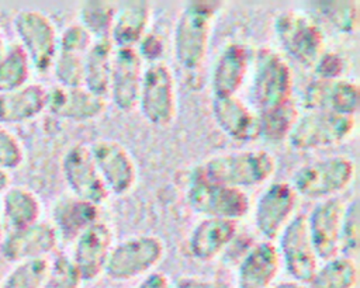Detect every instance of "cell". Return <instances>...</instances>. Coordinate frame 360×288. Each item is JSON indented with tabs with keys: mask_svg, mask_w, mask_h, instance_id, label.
<instances>
[{
	"mask_svg": "<svg viewBox=\"0 0 360 288\" xmlns=\"http://www.w3.org/2000/svg\"><path fill=\"white\" fill-rule=\"evenodd\" d=\"M219 8L221 1H188L174 27V59L186 84L193 90L201 87L211 31Z\"/></svg>",
	"mask_w": 360,
	"mask_h": 288,
	"instance_id": "obj_1",
	"label": "cell"
},
{
	"mask_svg": "<svg viewBox=\"0 0 360 288\" xmlns=\"http://www.w3.org/2000/svg\"><path fill=\"white\" fill-rule=\"evenodd\" d=\"M274 170L276 159L270 152L240 150L211 157L194 171L193 177L242 190L264 183Z\"/></svg>",
	"mask_w": 360,
	"mask_h": 288,
	"instance_id": "obj_2",
	"label": "cell"
},
{
	"mask_svg": "<svg viewBox=\"0 0 360 288\" xmlns=\"http://www.w3.org/2000/svg\"><path fill=\"white\" fill-rule=\"evenodd\" d=\"M256 114H266L292 104V73L285 59L270 48L257 52L252 83Z\"/></svg>",
	"mask_w": 360,
	"mask_h": 288,
	"instance_id": "obj_3",
	"label": "cell"
},
{
	"mask_svg": "<svg viewBox=\"0 0 360 288\" xmlns=\"http://www.w3.org/2000/svg\"><path fill=\"white\" fill-rule=\"evenodd\" d=\"M354 176V164L346 156H330L300 167L292 177L297 195L307 199H328L343 191Z\"/></svg>",
	"mask_w": 360,
	"mask_h": 288,
	"instance_id": "obj_4",
	"label": "cell"
},
{
	"mask_svg": "<svg viewBox=\"0 0 360 288\" xmlns=\"http://www.w3.org/2000/svg\"><path fill=\"white\" fill-rule=\"evenodd\" d=\"M138 105L143 118L159 128L169 126L177 112L176 81L172 69L165 62L149 63L143 69Z\"/></svg>",
	"mask_w": 360,
	"mask_h": 288,
	"instance_id": "obj_5",
	"label": "cell"
},
{
	"mask_svg": "<svg viewBox=\"0 0 360 288\" xmlns=\"http://www.w3.org/2000/svg\"><path fill=\"white\" fill-rule=\"evenodd\" d=\"M354 126V117L311 111L297 118L287 140L291 148L301 152L323 149L346 140L353 133Z\"/></svg>",
	"mask_w": 360,
	"mask_h": 288,
	"instance_id": "obj_6",
	"label": "cell"
},
{
	"mask_svg": "<svg viewBox=\"0 0 360 288\" xmlns=\"http://www.w3.org/2000/svg\"><path fill=\"white\" fill-rule=\"evenodd\" d=\"M14 31L31 67L41 74L48 73L58 52V32L52 20L39 10H21L14 17Z\"/></svg>",
	"mask_w": 360,
	"mask_h": 288,
	"instance_id": "obj_7",
	"label": "cell"
},
{
	"mask_svg": "<svg viewBox=\"0 0 360 288\" xmlns=\"http://www.w3.org/2000/svg\"><path fill=\"white\" fill-rule=\"evenodd\" d=\"M274 32L283 49L302 66L314 67L325 52L322 30L302 13H280L274 20Z\"/></svg>",
	"mask_w": 360,
	"mask_h": 288,
	"instance_id": "obj_8",
	"label": "cell"
},
{
	"mask_svg": "<svg viewBox=\"0 0 360 288\" xmlns=\"http://www.w3.org/2000/svg\"><path fill=\"white\" fill-rule=\"evenodd\" d=\"M162 240L152 235L129 237L112 246L104 274L114 281H127L150 271L163 257Z\"/></svg>",
	"mask_w": 360,
	"mask_h": 288,
	"instance_id": "obj_9",
	"label": "cell"
},
{
	"mask_svg": "<svg viewBox=\"0 0 360 288\" xmlns=\"http://www.w3.org/2000/svg\"><path fill=\"white\" fill-rule=\"evenodd\" d=\"M187 202L207 218L236 221L249 209V198L243 190L193 177L187 190Z\"/></svg>",
	"mask_w": 360,
	"mask_h": 288,
	"instance_id": "obj_10",
	"label": "cell"
},
{
	"mask_svg": "<svg viewBox=\"0 0 360 288\" xmlns=\"http://www.w3.org/2000/svg\"><path fill=\"white\" fill-rule=\"evenodd\" d=\"M280 260L292 281L309 284L316 268L318 256L309 237L307 216L291 219L280 233Z\"/></svg>",
	"mask_w": 360,
	"mask_h": 288,
	"instance_id": "obj_11",
	"label": "cell"
},
{
	"mask_svg": "<svg viewBox=\"0 0 360 288\" xmlns=\"http://www.w3.org/2000/svg\"><path fill=\"white\" fill-rule=\"evenodd\" d=\"M62 174L72 195L96 205L108 198V191L101 180L90 148L82 143L70 146L62 157Z\"/></svg>",
	"mask_w": 360,
	"mask_h": 288,
	"instance_id": "obj_12",
	"label": "cell"
},
{
	"mask_svg": "<svg viewBox=\"0 0 360 288\" xmlns=\"http://www.w3.org/2000/svg\"><path fill=\"white\" fill-rule=\"evenodd\" d=\"M89 148L108 194L124 195L131 191L136 167L125 146L112 139H98Z\"/></svg>",
	"mask_w": 360,
	"mask_h": 288,
	"instance_id": "obj_13",
	"label": "cell"
},
{
	"mask_svg": "<svg viewBox=\"0 0 360 288\" xmlns=\"http://www.w3.org/2000/svg\"><path fill=\"white\" fill-rule=\"evenodd\" d=\"M58 240L52 223L38 221L27 228L7 230L0 242V256L11 264L42 258L56 249Z\"/></svg>",
	"mask_w": 360,
	"mask_h": 288,
	"instance_id": "obj_14",
	"label": "cell"
},
{
	"mask_svg": "<svg viewBox=\"0 0 360 288\" xmlns=\"http://www.w3.org/2000/svg\"><path fill=\"white\" fill-rule=\"evenodd\" d=\"M91 42L93 38L80 24L66 27L58 37V52L51 70L59 86H83L84 59Z\"/></svg>",
	"mask_w": 360,
	"mask_h": 288,
	"instance_id": "obj_15",
	"label": "cell"
},
{
	"mask_svg": "<svg viewBox=\"0 0 360 288\" xmlns=\"http://www.w3.org/2000/svg\"><path fill=\"white\" fill-rule=\"evenodd\" d=\"M297 205V192L288 183H273L259 197L255 208V226L269 242L278 237Z\"/></svg>",
	"mask_w": 360,
	"mask_h": 288,
	"instance_id": "obj_16",
	"label": "cell"
},
{
	"mask_svg": "<svg viewBox=\"0 0 360 288\" xmlns=\"http://www.w3.org/2000/svg\"><path fill=\"white\" fill-rule=\"evenodd\" d=\"M112 249V232L105 222L97 221L73 242L72 261L82 281H93L104 273Z\"/></svg>",
	"mask_w": 360,
	"mask_h": 288,
	"instance_id": "obj_17",
	"label": "cell"
},
{
	"mask_svg": "<svg viewBox=\"0 0 360 288\" xmlns=\"http://www.w3.org/2000/svg\"><path fill=\"white\" fill-rule=\"evenodd\" d=\"M142 59L132 46L114 48L112 70L110 79V96L114 105L129 112L138 104V96L143 74Z\"/></svg>",
	"mask_w": 360,
	"mask_h": 288,
	"instance_id": "obj_18",
	"label": "cell"
},
{
	"mask_svg": "<svg viewBox=\"0 0 360 288\" xmlns=\"http://www.w3.org/2000/svg\"><path fill=\"white\" fill-rule=\"evenodd\" d=\"M345 207L342 199L336 197L328 198L316 204L309 216H307L309 237L318 258L326 261L340 251V230Z\"/></svg>",
	"mask_w": 360,
	"mask_h": 288,
	"instance_id": "obj_19",
	"label": "cell"
},
{
	"mask_svg": "<svg viewBox=\"0 0 360 288\" xmlns=\"http://www.w3.org/2000/svg\"><path fill=\"white\" fill-rule=\"evenodd\" d=\"M302 103L311 111L354 117L359 110V86L346 79H315L305 87Z\"/></svg>",
	"mask_w": 360,
	"mask_h": 288,
	"instance_id": "obj_20",
	"label": "cell"
},
{
	"mask_svg": "<svg viewBox=\"0 0 360 288\" xmlns=\"http://www.w3.org/2000/svg\"><path fill=\"white\" fill-rule=\"evenodd\" d=\"M105 98L90 93L83 86L65 87L53 86L46 90V110L63 119L90 121L100 117L105 111Z\"/></svg>",
	"mask_w": 360,
	"mask_h": 288,
	"instance_id": "obj_21",
	"label": "cell"
},
{
	"mask_svg": "<svg viewBox=\"0 0 360 288\" xmlns=\"http://www.w3.org/2000/svg\"><path fill=\"white\" fill-rule=\"evenodd\" d=\"M212 115L221 131L235 142H253L260 136L257 114L236 96L214 98Z\"/></svg>",
	"mask_w": 360,
	"mask_h": 288,
	"instance_id": "obj_22",
	"label": "cell"
},
{
	"mask_svg": "<svg viewBox=\"0 0 360 288\" xmlns=\"http://www.w3.org/2000/svg\"><path fill=\"white\" fill-rule=\"evenodd\" d=\"M249 67V51L240 42H229L219 52L212 69L211 89L214 98L236 96Z\"/></svg>",
	"mask_w": 360,
	"mask_h": 288,
	"instance_id": "obj_23",
	"label": "cell"
},
{
	"mask_svg": "<svg viewBox=\"0 0 360 288\" xmlns=\"http://www.w3.org/2000/svg\"><path fill=\"white\" fill-rule=\"evenodd\" d=\"M278 249L269 240L260 242L240 260L238 288H271L280 270Z\"/></svg>",
	"mask_w": 360,
	"mask_h": 288,
	"instance_id": "obj_24",
	"label": "cell"
},
{
	"mask_svg": "<svg viewBox=\"0 0 360 288\" xmlns=\"http://www.w3.org/2000/svg\"><path fill=\"white\" fill-rule=\"evenodd\" d=\"M98 205L75 195H65L52 207V226L59 239L75 242L83 230L98 221Z\"/></svg>",
	"mask_w": 360,
	"mask_h": 288,
	"instance_id": "obj_25",
	"label": "cell"
},
{
	"mask_svg": "<svg viewBox=\"0 0 360 288\" xmlns=\"http://www.w3.org/2000/svg\"><path fill=\"white\" fill-rule=\"evenodd\" d=\"M46 110V89L39 83H27L22 87L0 93V124L15 125L37 118Z\"/></svg>",
	"mask_w": 360,
	"mask_h": 288,
	"instance_id": "obj_26",
	"label": "cell"
},
{
	"mask_svg": "<svg viewBox=\"0 0 360 288\" xmlns=\"http://www.w3.org/2000/svg\"><path fill=\"white\" fill-rule=\"evenodd\" d=\"M236 221L222 218H204L190 236V251L200 261L215 258L235 237Z\"/></svg>",
	"mask_w": 360,
	"mask_h": 288,
	"instance_id": "obj_27",
	"label": "cell"
},
{
	"mask_svg": "<svg viewBox=\"0 0 360 288\" xmlns=\"http://www.w3.org/2000/svg\"><path fill=\"white\" fill-rule=\"evenodd\" d=\"M150 20L149 1H124L115 7L114 22L110 34V39L115 48L132 46L148 32V24Z\"/></svg>",
	"mask_w": 360,
	"mask_h": 288,
	"instance_id": "obj_28",
	"label": "cell"
},
{
	"mask_svg": "<svg viewBox=\"0 0 360 288\" xmlns=\"http://www.w3.org/2000/svg\"><path fill=\"white\" fill-rule=\"evenodd\" d=\"M114 48L110 38L94 39L84 59L83 87L103 98L110 93Z\"/></svg>",
	"mask_w": 360,
	"mask_h": 288,
	"instance_id": "obj_29",
	"label": "cell"
},
{
	"mask_svg": "<svg viewBox=\"0 0 360 288\" xmlns=\"http://www.w3.org/2000/svg\"><path fill=\"white\" fill-rule=\"evenodd\" d=\"M1 212L7 230L27 228L39 221L41 201L27 187L8 185L3 192Z\"/></svg>",
	"mask_w": 360,
	"mask_h": 288,
	"instance_id": "obj_30",
	"label": "cell"
},
{
	"mask_svg": "<svg viewBox=\"0 0 360 288\" xmlns=\"http://www.w3.org/2000/svg\"><path fill=\"white\" fill-rule=\"evenodd\" d=\"M357 277L354 258L335 256L316 268L308 285L309 288H354Z\"/></svg>",
	"mask_w": 360,
	"mask_h": 288,
	"instance_id": "obj_31",
	"label": "cell"
},
{
	"mask_svg": "<svg viewBox=\"0 0 360 288\" xmlns=\"http://www.w3.org/2000/svg\"><path fill=\"white\" fill-rule=\"evenodd\" d=\"M31 63L18 44L6 48L0 56V93L17 90L28 83Z\"/></svg>",
	"mask_w": 360,
	"mask_h": 288,
	"instance_id": "obj_32",
	"label": "cell"
},
{
	"mask_svg": "<svg viewBox=\"0 0 360 288\" xmlns=\"http://www.w3.org/2000/svg\"><path fill=\"white\" fill-rule=\"evenodd\" d=\"M115 15V6L111 1H83L79 8L80 25L94 39L110 38Z\"/></svg>",
	"mask_w": 360,
	"mask_h": 288,
	"instance_id": "obj_33",
	"label": "cell"
},
{
	"mask_svg": "<svg viewBox=\"0 0 360 288\" xmlns=\"http://www.w3.org/2000/svg\"><path fill=\"white\" fill-rule=\"evenodd\" d=\"M314 8L335 30L353 34L359 28L360 8L357 1H311Z\"/></svg>",
	"mask_w": 360,
	"mask_h": 288,
	"instance_id": "obj_34",
	"label": "cell"
},
{
	"mask_svg": "<svg viewBox=\"0 0 360 288\" xmlns=\"http://www.w3.org/2000/svg\"><path fill=\"white\" fill-rule=\"evenodd\" d=\"M48 270L49 260L46 257L17 263L4 275L0 288H41Z\"/></svg>",
	"mask_w": 360,
	"mask_h": 288,
	"instance_id": "obj_35",
	"label": "cell"
},
{
	"mask_svg": "<svg viewBox=\"0 0 360 288\" xmlns=\"http://www.w3.org/2000/svg\"><path fill=\"white\" fill-rule=\"evenodd\" d=\"M259 129L260 136L269 142H281L287 139L291 128L294 126L298 111L295 104H290L284 108L270 111L266 114H259Z\"/></svg>",
	"mask_w": 360,
	"mask_h": 288,
	"instance_id": "obj_36",
	"label": "cell"
},
{
	"mask_svg": "<svg viewBox=\"0 0 360 288\" xmlns=\"http://www.w3.org/2000/svg\"><path fill=\"white\" fill-rule=\"evenodd\" d=\"M82 278L66 254H58L49 261V270L41 288H80Z\"/></svg>",
	"mask_w": 360,
	"mask_h": 288,
	"instance_id": "obj_37",
	"label": "cell"
},
{
	"mask_svg": "<svg viewBox=\"0 0 360 288\" xmlns=\"http://www.w3.org/2000/svg\"><path fill=\"white\" fill-rule=\"evenodd\" d=\"M340 250L346 257H356L359 251V201L354 198L345 207L342 230H340Z\"/></svg>",
	"mask_w": 360,
	"mask_h": 288,
	"instance_id": "obj_38",
	"label": "cell"
},
{
	"mask_svg": "<svg viewBox=\"0 0 360 288\" xmlns=\"http://www.w3.org/2000/svg\"><path fill=\"white\" fill-rule=\"evenodd\" d=\"M24 162V149L17 136L0 124V167L6 171L18 169Z\"/></svg>",
	"mask_w": 360,
	"mask_h": 288,
	"instance_id": "obj_39",
	"label": "cell"
},
{
	"mask_svg": "<svg viewBox=\"0 0 360 288\" xmlns=\"http://www.w3.org/2000/svg\"><path fill=\"white\" fill-rule=\"evenodd\" d=\"M345 59L338 52L325 51L314 65V69L318 79L335 80L340 79L345 72Z\"/></svg>",
	"mask_w": 360,
	"mask_h": 288,
	"instance_id": "obj_40",
	"label": "cell"
},
{
	"mask_svg": "<svg viewBox=\"0 0 360 288\" xmlns=\"http://www.w3.org/2000/svg\"><path fill=\"white\" fill-rule=\"evenodd\" d=\"M136 52L142 60H148L149 63L160 62V58L165 52V42L160 35L146 32L143 38L138 42Z\"/></svg>",
	"mask_w": 360,
	"mask_h": 288,
	"instance_id": "obj_41",
	"label": "cell"
},
{
	"mask_svg": "<svg viewBox=\"0 0 360 288\" xmlns=\"http://www.w3.org/2000/svg\"><path fill=\"white\" fill-rule=\"evenodd\" d=\"M174 288H232V287L222 281H215V280H207L200 277H180L177 278Z\"/></svg>",
	"mask_w": 360,
	"mask_h": 288,
	"instance_id": "obj_42",
	"label": "cell"
},
{
	"mask_svg": "<svg viewBox=\"0 0 360 288\" xmlns=\"http://www.w3.org/2000/svg\"><path fill=\"white\" fill-rule=\"evenodd\" d=\"M135 288H172V285L163 273H150Z\"/></svg>",
	"mask_w": 360,
	"mask_h": 288,
	"instance_id": "obj_43",
	"label": "cell"
},
{
	"mask_svg": "<svg viewBox=\"0 0 360 288\" xmlns=\"http://www.w3.org/2000/svg\"><path fill=\"white\" fill-rule=\"evenodd\" d=\"M271 288H309V285L302 284V282H297V281H283V282H278V284L273 285Z\"/></svg>",
	"mask_w": 360,
	"mask_h": 288,
	"instance_id": "obj_44",
	"label": "cell"
},
{
	"mask_svg": "<svg viewBox=\"0 0 360 288\" xmlns=\"http://www.w3.org/2000/svg\"><path fill=\"white\" fill-rule=\"evenodd\" d=\"M8 185H10V174L8 171L0 167V194H3Z\"/></svg>",
	"mask_w": 360,
	"mask_h": 288,
	"instance_id": "obj_45",
	"label": "cell"
},
{
	"mask_svg": "<svg viewBox=\"0 0 360 288\" xmlns=\"http://www.w3.org/2000/svg\"><path fill=\"white\" fill-rule=\"evenodd\" d=\"M6 44H4V39H3V37H1V32H0V56L4 53V51H6Z\"/></svg>",
	"mask_w": 360,
	"mask_h": 288,
	"instance_id": "obj_46",
	"label": "cell"
},
{
	"mask_svg": "<svg viewBox=\"0 0 360 288\" xmlns=\"http://www.w3.org/2000/svg\"><path fill=\"white\" fill-rule=\"evenodd\" d=\"M3 237V221H1V215H0V242Z\"/></svg>",
	"mask_w": 360,
	"mask_h": 288,
	"instance_id": "obj_47",
	"label": "cell"
}]
</instances>
